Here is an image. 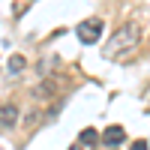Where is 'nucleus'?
I'll return each mask as SVG.
<instances>
[{
    "instance_id": "obj_8",
    "label": "nucleus",
    "mask_w": 150,
    "mask_h": 150,
    "mask_svg": "<svg viewBox=\"0 0 150 150\" xmlns=\"http://www.w3.org/2000/svg\"><path fill=\"white\" fill-rule=\"evenodd\" d=\"M72 150H81V144H78V147H72Z\"/></svg>"
},
{
    "instance_id": "obj_9",
    "label": "nucleus",
    "mask_w": 150,
    "mask_h": 150,
    "mask_svg": "<svg viewBox=\"0 0 150 150\" xmlns=\"http://www.w3.org/2000/svg\"><path fill=\"white\" fill-rule=\"evenodd\" d=\"M111 150H114V147H111Z\"/></svg>"
},
{
    "instance_id": "obj_3",
    "label": "nucleus",
    "mask_w": 150,
    "mask_h": 150,
    "mask_svg": "<svg viewBox=\"0 0 150 150\" xmlns=\"http://www.w3.org/2000/svg\"><path fill=\"white\" fill-rule=\"evenodd\" d=\"M126 141V129L123 126H108L105 132H102V144L105 147H117V144H123Z\"/></svg>"
},
{
    "instance_id": "obj_7",
    "label": "nucleus",
    "mask_w": 150,
    "mask_h": 150,
    "mask_svg": "<svg viewBox=\"0 0 150 150\" xmlns=\"http://www.w3.org/2000/svg\"><path fill=\"white\" fill-rule=\"evenodd\" d=\"M132 150H147V141H132Z\"/></svg>"
},
{
    "instance_id": "obj_1",
    "label": "nucleus",
    "mask_w": 150,
    "mask_h": 150,
    "mask_svg": "<svg viewBox=\"0 0 150 150\" xmlns=\"http://www.w3.org/2000/svg\"><path fill=\"white\" fill-rule=\"evenodd\" d=\"M135 45H138V27H135V24H123V27H117L111 33V39L102 48V54L108 60H123L126 54H132Z\"/></svg>"
},
{
    "instance_id": "obj_2",
    "label": "nucleus",
    "mask_w": 150,
    "mask_h": 150,
    "mask_svg": "<svg viewBox=\"0 0 150 150\" xmlns=\"http://www.w3.org/2000/svg\"><path fill=\"white\" fill-rule=\"evenodd\" d=\"M102 30H105V21L102 18H87V21H81L78 24V39L84 42V45H96L99 42V36H102Z\"/></svg>"
},
{
    "instance_id": "obj_6",
    "label": "nucleus",
    "mask_w": 150,
    "mask_h": 150,
    "mask_svg": "<svg viewBox=\"0 0 150 150\" xmlns=\"http://www.w3.org/2000/svg\"><path fill=\"white\" fill-rule=\"evenodd\" d=\"M15 117H18L15 105H3V129H12V126H15Z\"/></svg>"
},
{
    "instance_id": "obj_5",
    "label": "nucleus",
    "mask_w": 150,
    "mask_h": 150,
    "mask_svg": "<svg viewBox=\"0 0 150 150\" xmlns=\"http://www.w3.org/2000/svg\"><path fill=\"white\" fill-rule=\"evenodd\" d=\"M96 138H99V132H96V129H81L78 144H81V147H93V144H96Z\"/></svg>"
},
{
    "instance_id": "obj_4",
    "label": "nucleus",
    "mask_w": 150,
    "mask_h": 150,
    "mask_svg": "<svg viewBox=\"0 0 150 150\" xmlns=\"http://www.w3.org/2000/svg\"><path fill=\"white\" fill-rule=\"evenodd\" d=\"M24 66H27V60H24L21 54H12V57L6 60V72H9V75H21Z\"/></svg>"
}]
</instances>
